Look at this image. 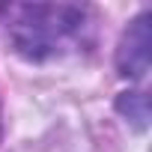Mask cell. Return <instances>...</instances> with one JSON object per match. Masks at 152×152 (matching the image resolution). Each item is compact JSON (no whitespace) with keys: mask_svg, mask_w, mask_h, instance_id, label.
<instances>
[{"mask_svg":"<svg viewBox=\"0 0 152 152\" xmlns=\"http://www.w3.org/2000/svg\"><path fill=\"white\" fill-rule=\"evenodd\" d=\"M116 110L122 116H128L137 128H146V122H149V102L143 93H122L116 99Z\"/></svg>","mask_w":152,"mask_h":152,"instance_id":"3957f363","label":"cell"},{"mask_svg":"<svg viewBox=\"0 0 152 152\" xmlns=\"http://www.w3.org/2000/svg\"><path fill=\"white\" fill-rule=\"evenodd\" d=\"M149 57H152V27H149V15H137L122 39H119V48H116V72L122 78H131V81H140L143 75L149 72Z\"/></svg>","mask_w":152,"mask_h":152,"instance_id":"7a4b0ae2","label":"cell"},{"mask_svg":"<svg viewBox=\"0 0 152 152\" xmlns=\"http://www.w3.org/2000/svg\"><path fill=\"white\" fill-rule=\"evenodd\" d=\"M87 27V9L75 3H15L6 9V36L24 60L63 54Z\"/></svg>","mask_w":152,"mask_h":152,"instance_id":"6da1fadb","label":"cell"}]
</instances>
